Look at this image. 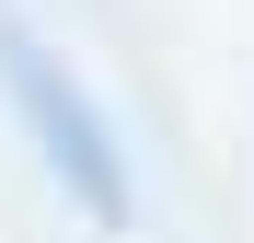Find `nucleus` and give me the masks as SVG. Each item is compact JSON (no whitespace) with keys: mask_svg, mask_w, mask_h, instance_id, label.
Returning <instances> with one entry per match:
<instances>
[{"mask_svg":"<svg viewBox=\"0 0 254 243\" xmlns=\"http://www.w3.org/2000/svg\"><path fill=\"white\" fill-rule=\"evenodd\" d=\"M0 81H12V104H23L35 151H47V174H58L81 209L116 232V220H127V151H116V128H104V104L81 93V70H69L35 23L0 12Z\"/></svg>","mask_w":254,"mask_h":243,"instance_id":"f257e3e1","label":"nucleus"}]
</instances>
